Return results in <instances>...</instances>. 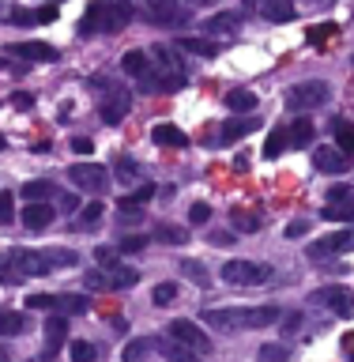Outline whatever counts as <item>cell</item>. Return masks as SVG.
Masks as SVG:
<instances>
[{"mask_svg":"<svg viewBox=\"0 0 354 362\" xmlns=\"http://www.w3.org/2000/svg\"><path fill=\"white\" fill-rule=\"evenodd\" d=\"M117 181L121 185H132V181H140V163H136V158H124V155H117Z\"/></svg>","mask_w":354,"mask_h":362,"instance_id":"obj_30","label":"cell"},{"mask_svg":"<svg viewBox=\"0 0 354 362\" xmlns=\"http://www.w3.org/2000/svg\"><path fill=\"white\" fill-rule=\"evenodd\" d=\"M16 106H19V110H30L34 98H30V95H16Z\"/></svg>","mask_w":354,"mask_h":362,"instance_id":"obj_57","label":"cell"},{"mask_svg":"<svg viewBox=\"0 0 354 362\" xmlns=\"http://www.w3.org/2000/svg\"><path fill=\"white\" fill-rule=\"evenodd\" d=\"M27 328V317L16 310H0V336H19Z\"/></svg>","mask_w":354,"mask_h":362,"instance_id":"obj_27","label":"cell"},{"mask_svg":"<svg viewBox=\"0 0 354 362\" xmlns=\"http://www.w3.org/2000/svg\"><path fill=\"white\" fill-rule=\"evenodd\" d=\"M223 279L230 283V287H260V283L271 279V268L256 264V260H226Z\"/></svg>","mask_w":354,"mask_h":362,"instance_id":"obj_5","label":"cell"},{"mask_svg":"<svg viewBox=\"0 0 354 362\" xmlns=\"http://www.w3.org/2000/svg\"><path fill=\"white\" fill-rule=\"evenodd\" d=\"M208 219H211V208H208L203 200H200V204H192V208H189V223H192V226H203Z\"/></svg>","mask_w":354,"mask_h":362,"instance_id":"obj_46","label":"cell"},{"mask_svg":"<svg viewBox=\"0 0 354 362\" xmlns=\"http://www.w3.org/2000/svg\"><path fill=\"white\" fill-rule=\"evenodd\" d=\"M287 144H290L287 129H271V132H268V144H264V155H268V158H279L283 151H287Z\"/></svg>","mask_w":354,"mask_h":362,"instance_id":"obj_32","label":"cell"},{"mask_svg":"<svg viewBox=\"0 0 354 362\" xmlns=\"http://www.w3.org/2000/svg\"><path fill=\"white\" fill-rule=\"evenodd\" d=\"M350 249H354V230L347 226V230L328 234L324 242H313L305 253H309V260H324V257H336V253H350Z\"/></svg>","mask_w":354,"mask_h":362,"instance_id":"obj_10","label":"cell"},{"mask_svg":"<svg viewBox=\"0 0 354 362\" xmlns=\"http://www.w3.org/2000/svg\"><path fill=\"white\" fill-rule=\"evenodd\" d=\"M57 200H61V208H64V211H76V197H72V192H61Z\"/></svg>","mask_w":354,"mask_h":362,"instance_id":"obj_56","label":"cell"},{"mask_svg":"<svg viewBox=\"0 0 354 362\" xmlns=\"http://www.w3.org/2000/svg\"><path fill=\"white\" fill-rule=\"evenodd\" d=\"M143 245H147V238H140V234H124L121 242H117V249H121V253H140Z\"/></svg>","mask_w":354,"mask_h":362,"instance_id":"obj_45","label":"cell"},{"mask_svg":"<svg viewBox=\"0 0 354 362\" xmlns=\"http://www.w3.org/2000/svg\"><path fill=\"white\" fill-rule=\"evenodd\" d=\"M143 16L158 27H181V23H189V8H181L177 0H158V4H147Z\"/></svg>","mask_w":354,"mask_h":362,"instance_id":"obj_12","label":"cell"},{"mask_svg":"<svg viewBox=\"0 0 354 362\" xmlns=\"http://www.w3.org/2000/svg\"><path fill=\"white\" fill-rule=\"evenodd\" d=\"M68 181H72L79 192H106L110 189V170L98 166V163H76V166H68Z\"/></svg>","mask_w":354,"mask_h":362,"instance_id":"obj_7","label":"cell"},{"mask_svg":"<svg viewBox=\"0 0 354 362\" xmlns=\"http://www.w3.org/2000/svg\"><path fill=\"white\" fill-rule=\"evenodd\" d=\"M87 310H90L87 294H53V313L72 317V313H87Z\"/></svg>","mask_w":354,"mask_h":362,"instance_id":"obj_17","label":"cell"},{"mask_svg":"<svg viewBox=\"0 0 354 362\" xmlns=\"http://www.w3.org/2000/svg\"><path fill=\"white\" fill-rule=\"evenodd\" d=\"M328 98H332V87H328L324 79H305V83L290 87L287 106H290V110H298V113H305V110H321Z\"/></svg>","mask_w":354,"mask_h":362,"instance_id":"obj_6","label":"cell"},{"mask_svg":"<svg viewBox=\"0 0 354 362\" xmlns=\"http://www.w3.org/2000/svg\"><path fill=\"white\" fill-rule=\"evenodd\" d=\"M260 11H264V19H271V23H290L294 19L290 0H260Z\"/></svg>","mask_w":354,"mask_h":362,"instance_id":"obj_20","label":"cell"},{"mask_svg":"<svg viewBox=\"0 0 354 362\" xmlns=\"http://www.w3.org/2000/svg\"><path fill=\"white\" fill-rule=\"evenodd\" d=\"M203 321L208 328H219V332H237V328H268L283 321L279 305H249V310H203Z\"/></svg>","mask_w":354,"mask_h":362,"instance_id":"obj_2","label":"cell"},{"mask_svg":"<svg viewBox=\"0 0 354 362\" xmlns=\"http://www.w3.org/2000/svg\"><path fill=\"white\" fill-rule=\"evenodd\" d=\"M0 362H11V351H8L4 344H0Z\"/></svg>","mask_w":354,"mask_h":362,"instance_id":"obj_58","label":"cell"},{"mask_svg":"<svg viewBox=\"0 0 354 362\" xmlns=\"http://www.w3.org/2000/svg\"><path fill=\"white\" fill-rule=\"evenodd\" d=\"M298 328H302V313H283V332L294 336Z\"/></svg>","mask_w":354,"mask_h":362,"instance_id":"obj_51","label":"cell"},{"mask_svg":"<svg viewBox=\"0 0 354 362\" xmlns=\"http://www.w3.org/2000/svg\"><path fill=\"white\" fill-rule=\"evenodd\" d=\"M0 16H4V0H0Z\"/></svg>","mask_w":354,"mask_h":362,"instance_id":"obj_60","label":"cell"},{"mask_svg":"<svg viewBox=\"0 0 354 362\" xmlns=\"http://www.w3.org/2000/svg\"><path fill=\"white\" fill-rule=\"evenodd\" d=\"M181 272H185V276L196 283V287H211V272L203 268L200 260H192V257H189V260H181Z\"/></svg>","mask_w":354,"mask_h":362,"instance_id":"obj_29","label":"cell"},{"mask_svg":"<svg viewBox=\"0 0 354 362\" xmlns=\"http://www.w3.org/2000/svg\"><path fill=\"white\" fill-rule=\"evenodd\" d=\"M68 355H72V362H98V347L87 344V339H76V344L68 347Z\"/></svg>","mask_w":354,"mask_h":362,"instance_id":"obj_40","label":"cell"},{"mask_svg":"<svg viewBox=\"0 0 354 362\" xmlns=\"http://www.w3.org/2000/svg\"><path fill=\"white\" fill-rule=\"evenodd\" d=\"M8 19H11V23H19V27H30V23H42V19H38V11H27V8H16Z\"/></svg>","mask_w":354,"mask_h":362,"instance_id":"obj_47","label":"cell"},{"mask_svg":"<svg viewBox=\"0 0 354 362\" xmlns=\"http://www.w3.org/2000/svg\"><path fill=\"white\" fill-rule=\"evenodd\" d=\"M151 140H155L158 147H189V136L181 132V129H174V124H155V129H151Z\"/></svg>","mask_w":354,"mask_h":362,"instance_id":"obj_18","label":"cell"},{"mask_svg":"<svg viewBox=\"0 0 354 362\" xmlns=\"http://www.w3.org/2000/svg\"><path fill=\"white\" fill-rule=\"evenodd\" d=\"M143 4H158V0H143Z\"/></svg>","mask_w":354,"mask_h":362,"instance_id":"obj_61","label":"cell"},{"mask_svg":"<svg viewBox=\"0 0 354 362\" xmlns=\"http://www.w3.org/2000/svg\"><path fill=\"white\" fill-rule=\"evenodd\" d=\"M321 215L332 223H354V204H324Z\"/></svg>","mask_w":354,"mask_h":362,"instance_id":"obj_39","label":"cell"},{"mask_svg":"<svg viewBox=\"0 0 354 362\" xmlns=\"http://www.w3.org/2000/svg\"><path fill=\"white\" fill-rule=\"evenodd\" d=\"M230 226H234L237 234H256L260 226H264V219L253 215V211H230Z\"/></svg>","mask_w":354,"mask_h":362,"instance_id":"obj_24","label":"cell"},{"mask_svg":"<svg viewBox=\"0 0 354 362\" xmlns=\"http://www.w3.org/2000/svg\"><path fill=\"white\" fill-rule=\"evenodd\" d=\"M57 219V211L49 208L45 200H27V211H23V223H27V230H45Z\"/></svg>","mask_w":354,"mask_h":362,"instance_id":"obj_16","label":"cell"},{"mask_svg":"<svg viewBox=\"0 0 354 362\" xmlns=\"http://www.w3.org/2000/svg\"><path fill=\"white\" fill-rule=\"evenodd\" d=\"M328 204H354V189L350 185H332L328 189Z\"/></svg>","mask_w":354,"mask_h":362,"instance_id":"obj_44","label":"cell"},{"mask_svg":"<svg viewBox=\"0 0 354 362\" xmlns=\"http://www.w3.org/2000/svg\"><path fill=\"white\" fill-rule=\"evenodd\" d=\"M155 242H163V245H185L189 234L181 230V226H174V223H158L155 226Z\"/></svg>","mask_w":354,"mask_h":362,"instance_id":"obj_25","label":"cell"},{"mask_svg":"<svg viewBox=\"0 0 354 362\" xmlns=\"http://www.w3.org/2000/svg\"><path fill=\"white\" fill-rule=\"evenodd\" d=\"M336 34V23H317V27H309V42H324Z\"/></svg>","mask_w":354,"mask_h":362,"instance_id":"obj_49","label":"cell"},{"mask_svg":"<svg viewBox=\"0 0 354 362\" xmlns=\"http://www.w3.org/2000/svg\"><path fill=\"white\" fill-rule=\"evenodd\" d=\"M151 347L158 351V355H163L166 362H200V355H196V351H192V347H185V344H181V339H174V336H155L151 339Z\"/></svg>","mask_w":354,"mask_h":362,"instance_id":"obj_13","label":"cell"},{"mask_svg":"<svg viewBox=\"0 0 354 362\" xmlns=\"http://www.w3.org/2000/svg\"><path fill=\"white\" fill-rule=\"evenodd\" d=\"M155 197V185H151V181H143V185H136V192H132V204H147V200H151Z\"/></svg>","mask_w":354,"mask_h":362,"instance_id":"obj_50","label":"cell"},{"mask_svg":"<svg viewBox=\"0 0 354 362\" xmlns=\"http://www.w3.org/2000/svg\"><path fill=\"white\" fill-rule=\"evenodd\" d=\"M11 57H23V61H57V49L45 42H11L8 45Z\"/></svg>","mask_w":354,"mask_h":362,"instance_id":"obj_15","label":"cell"},{"mask_svg":"<svg viewBox=\"0 0 354 362\" xmlns=\"http://www.w3.org/2000/svg\"><path fill=\"white\" fill-rule=\"evenodd\" d=\"M256 95H253V90H242V87H237V90H226V106H230L234 113H253L256 110Z\"/></svg>","mask_w":354,"mask_h":362,"instance_id":"obj_22","label":"cell"},{"mask_svg":"<svg viewBox=\"0 0 354 362\" xmlns=\"http://www.w3.org/2000/svg\"><path fill=\"white\" fill-rule=\"evenodd\" d=\"M290 358V347L287 344H264L256 351V362H287Z\"/></svg>","mask_w":354,"mask_h":362,"instance_id":"obj_37","label":"cell"},{"mask_svg":"<svg viewBox=\"0 0 354 362\" xmlns=\"http://www.w3.org/2000/svg\"><path fill=\"white\" fill-rule=\"evenodd\" d=\"M151 302L155 305H174L177 302V283H158L151 291Z\"/></svg>","mask_w":354,"mask_h":362,"instance_id":"obj_41","label":"cell"},{"mask_svg":"<svg viewBox=\"0 0 354 362\" xmlns=\"http://www.w3.org/2000/svg\"><path fill=\"white\" fill-rule=\"evenodd\" d=\"M151 64H147V72L140 76V87L147 90V95H174L177 87H185V64L177 61V53H174V45H155L151 53Z\"/></svg>","mask_w":354,"mask_h":362,"instance_id":"obj_1","label":"cell"},{"mask_svg":"<svg viewBox=\"0 0 354 362\" xmlns=\"http://www.w3.org/2000/svg\"><path fill=\"white\" fill-rule=\"evenodd\" d=\"M0 147H4V136H0Z\"/></svg>","mask_w":354,"mask_h":362,"instance_id":"obj_62","label":"cell"},{"mask_svg":"<svg viewBox=\"0 0 354 362\" xmlns=\"http://www.w3.org/2000/svg\"><path fill=\"white\" fill-rule=\"evenodd\" d=\"M177 49L196 53V57H219V53H223V45H219V42H208V38H181V42H177Z\"/></svg>","mask_w":354,"mask_h":362,"instance_id":"obj_21","label":"cell"},{"mask_svg":"<svg viewBox=\"0 0 354 362\" xmlns=\"http://www.w3.org/2000/svg\"><path fill=\"white\" fill-rule=\"evenodd\" d=\"M147 64H151V57H147L143 49H129V53L121 57V68H124L129 76H136V79H140V76L147 72Z\"/></svg>","mask_w":354,"mask_h":362,"instance_id":"obj_23","label":"cell"},{"mask_svg":"<svg viewBox=\"0 0 354 362\" xmlns=\"http://www.w3.org/2000/svg\"><path fill=\"white\" fill-rule=\"evenodd\" d=\"M287 136H290L294 147H309V144H313V124L298 117V121H294L290 129H287Z\"/></svg>","mask_w":354,"mask_h":362,"instance_id":"obj_31","label":"cell"},{"mask_svg":"<svg viewBox=\"0 0 354 362\" xmlns=\"http://www.w3.org/2000/svg\"><path fill=\"white\" fill-rule=\"evenodd\" d=\"M83 283H87V291H129V287L140 283V272L110 264V268H102V272H83Z\"/></svg>","mask_w":354,"mask_h":362,"instance_id":"obj_4","label":"cell"},{"mask_svg":"<svg viewBox=\"0 0 354 362\" xmlns=\"http://www.w3.org/2000/svg\"><path fill=\"white\" fill-rule=\"evenodd\" d=\"M211 245H219V249H226V245H234V238L226 234V230H215V234H211Z\"/></svg>","mask_w":354,"mask_h":362,"instance_id":"obj_54","label":"cell"},{"mask_svg":"<svg viewBox=\"0 0 354 362\" xmlns=\"http://www.w3.org/2000/svg\"><path fill=\"white\" fill-rule=\"evenodd\" d=\"M102 211H106V208H102L98 200H90L87 208H79V219H76V226H79V230H87V226H98V223H102Z\"/></svg>","mask_w":354,"mask_h":362,"instance_id":"obj_34","label":"cell"},{"mask_svg":"<svg viewBox=\"0 0 354 362\" xmlns=\"http://www.w3.org/2000/svg\"><path fill=\"white\" fill-rule=\"evenodd\" d=\"M166 332L174 336V339H181L185 347H192L196 355H208V351H211L208 332H200V325H192V321H170V325H166Z\"/></svg>","mask_w":354,"mask_h":362,"instance_id":"obj_11","label":"cell"},{"mask_svg":"<svg viewBox=\"0 0 354 362\" xmlns=\"http://www.w3.org/2000/svg\"><path fill=\"white\" fill-rule=\"evenodd\" d=\"M68 339V321H64V313H53L49 321H45V347L57 351Z\"/></svg>","mask_w":354,"mask_h":362,"instance_id":"obj_19","label":"cell"},{"mask_svg":"<svg viewBox=\"0 0 354 362\" xmlns=\"http://www.w3.org/2000/svg\"><path fill=\"white\" fill-rule=\"evenodd\" d=\"M192 8H208V4H215V0H189Z\"/></svg>","mask_w":354,"mask_h":362,"instance_id":"obj_59","label":"cell"},{"mask_svg":"<svg viewBox=\"0 0 354 362\" xmlns=\"http://www.w3.org/2000/svg\"><path fill=\"white\" fill-rule=\"evenodd\" d=\"M313 163L324 174H343V170H350V155L339 147H321V151H313Z\"/></svg>","mask_w":354,"mask_h":362,"instance_id":"obj_14","label":"cell"},{"mask_svg":"<svg viewBox=\"0 0 354 362\" xmlns=\"http://www.w3.org/2000/svg\"><path fill=\"white\" fill-rule=\"evenodd\" d=\"M129 110H132L129 90L124 87H106V95H102V102H98V117L106 124H121L124 117H129Z\"/></svg>","mask_w":354,"mask_h":362,"instance_id":"obj_9","label":"cell"},{"mask_svg":"<svg viewBox=\"0 0 354 362\" xmlns=\"http://www.w3.org/2000/svg\"><path fill=\"white\" fill-rule=\"evenodd\" d=\"M42 253H45V260H49L53 272H57V268H72V264H79L76 249H42Z\"/></svg>","mask_w":354,"mask_h":362,"instance_id":"obj_28","label":"cell"},{"mask_svg":"<svg viewBox=\"0 0 354 362\" xmlns=\"http://www.w3.org/2000/svg\"><path fill=\"white\" fill-rule=\"evenodd\" d=\"M121 215L117 219L124 223V226H132V223H140L143 219V211H140V204H132V200H121V208H117Z\"/></svg>","mask_w":354,"mask_h":362,"instance_id":"obj_43","label":"cell"},{"mask_svg":"<svg viewBox=\"0 0 354 362\" xmlns=\"http://www.w3.org/2000/svg\"><path fill=\"white\" fill-rule=\"evenodd\" d=\"M253 129H256V121H226V124H223V144L242 140V136H249Z\"/></svg>","mask_w":354,"mask_h":362,"instance_id":"obj_33","label":"cell"},{"mask_svg":"<svg viewBox=\"0 0 354 362\" xmlns=\"http://www.w3.org/2000/svg\"><path fill=\"white\" fill-rule=\"evenodd\" d=\"M49 197H57V189L49 181H27L23 185V200H49Z\"/></svg>","mask_w":354,"mask_h":362,"instance_id":"obj_35","label":"cell"},{"mask_svg":"<svg viewBox=\"0 0 354 362\" xmlns=\"http://www.w3.org/2000/svg\"><path fill=\"white\" fill-rule=\"evenodd\" d=\"M336 140H339V151H354V124L347 117H336Z\"/></svg>","mask_w":354,"mask_h":362,"instance_id":"obj_36","label":"cell"},{"mask_svg":"<svg viewBox=\"0 0 354 362\" xmlns=\"http://www.w3.org/2000/svg\"><path fill=\"white\" fill-rule=\"evenodd\" d=\"M132 19V0H95L83 19H79V34H113V30H124Z\"/></svg>","mask_w":354,"mask_h":362,"instance_id":"obj_3","label":"cell"},{"mask_svg":"<svg viewBox=\"0 0 354 362\" xmlns=\"http://www.w3.org/2000/svg\"><path fill=\"white\" fill-rule=\"evenodd\" d=\"M147 351H151V339H129V344H124L121 362H143Z\"/></svg>","mask_w":354,"mask_h":362,"instance_id":"obj_38","label":"cell"},{"mask_svg":"<svg viewBox=\"0 0 354 362\" xmlns=\"http://www.w3.org/2000/svg\"><path fill=\"white\" fill-rule=\"evenodd\" d=\"M72 151H79V155H90V151H95V144H90L87 136H72Z\"/></svg>","mask_w":354,"mask_h":362,"instance_id":"obj_53","label":"cell"},{"mask_svg":"<svg viewBox=\"0 0 354 362\" xmlns=\"http://www.w3.org/2000/svg\"><path fill=\"white\" fill-rule=\"evenodd\" d=\"M302 234H309V223H305V219L287 223V238H302Z\"/></svg>","mask_w":354,"mask_h":362,"instance_id":"obj_52","label":"cell"},{"mask_svg":"<svg viewBox=\"0 0 354 362\" xmlns=\"http://www.w3.org/2000/svg\"><path fill=\"white\" fill-rule=\"evenodd\" d=\"M16 223V197L8 189H0V226Z\"/></svg>","mask_w":354,"mask_h":362,"instance_id":"obj_42","label":"cell"},{"mask_svg":"<svg viewBox=\"0 0 354 362\" xmlns=\"http://www.w3.org/2000/svg\"><path fill=\"white\" fill-rule=\"evenodd\" d=\"M309 302L324 305V310H332L336 317H343V321H350V317H354V294H350L347 287H339V283L313 291V298H309Z\"/></svg>","mask_w":354,"mask_h":362,"instance_id":"obj_8","label":"cell"},{"mask_svg":"<svg viewBox=\"0 0 354 362\" xmlns=\"http://www.w3.org/2000/svg\"><path fill=\"white\" fill-rule=\"evenodd\" d=\"M95 257H98V264H117V257H121V249H113V245H98L95 249Z\"/></svg>","mask_w":354,"mask_h":362,"instance_id":"obj_48","label":"cell"},{"mask_svg":"<svg viewBox=\"0 0 354 362\" xmlns=\"http://www.w3.org/2000/svg\"><path fill=\"white\" fill-rule=\"evenodd\" d=\"M38 19H42V23H53V19H57V4H42V8H38Z\"/></svg>","mask_w":354,"mask_h":362,"instance_id":"obj_55","label":"cell"},{"mask_svg":"<svg viewBox=\"0 0 354 362\" xmlns=\"http://www.w3.org/2000/svg\"><path fill=\"white\" fill-rule=\"evenodd\" d=\"M234 27H237V11H219V16H211L208 23H203L208 34H230Z\"/></svg>","mask_w":354,"mask_h":362,"instance_id":"obj_26","label":"cell"}]
</instances>
